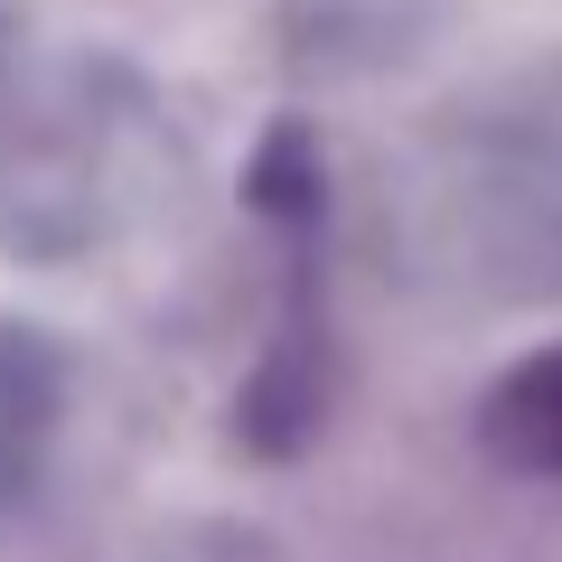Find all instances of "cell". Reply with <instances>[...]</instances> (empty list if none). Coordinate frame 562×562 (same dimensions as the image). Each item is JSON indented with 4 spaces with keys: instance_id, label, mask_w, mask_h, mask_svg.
I'll return each instance as SVG.
<instances>
[{
    "instance_id": "1",
    "label": "cell",
    "mask_w": 562,
    "mask_h": 562,
    "mask_svg": "<svg viewBox=\"0 0 562 562\" xmlns=\"http://www.w3.org/2000/svg\"><path fill=\"white\" fill-rule=\"evenodd\" d=\"M487 441H497L516 469H562V347L525 357L516 375L497 384V403H487Z\"/></svg>"
}]
</instances>
